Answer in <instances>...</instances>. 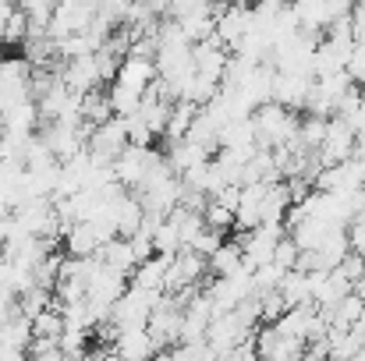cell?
I'll return each instance as SVG.
<instances>
[{"instance_id": "cell-4", "label": "cell", "mask_w": 365, "mask_h": 361, "mask_svg": "<svg viewBox=\"0 0 365 361\" xmlns=\"http://www.w3.org/2000/svg\"><path fill=\"white\" fill-rule=\"evenodd\" d=\"M110 351L121 361H153L163 347L156 344V337H153L149 330H135V333H121Z\"/></svg>"}, {"instance_id": "cell-5", "label": "cell", "mask_w": 365, "mask_h": 361, "mask_svg": "<svg viewBox=\"0 0 365 361\" xmlns=\"http://www.w3.org/2000/svg\"><path fill=\"white\" fill-rule=\"evenodd\" d=\"M167 269H170V258L153 255L149 262H142L131 273V287L135 291H149V294H167Z\"/></svg>"}, {"instance_id": "cell-9", "label": "cell", "mask_w": 365, "mask_h": 361, "mask_svg": "<svg viewBox=\"0 0 365 361\" xmlns=\"http://www.w3.org/2000/svg\"><path fill=\"white\" fill-rule=\"evenodd\" d=\"M153 361H178V358H174V347H163V351H160Z\"/></svg>"}, {"instance_id": "cell-7", "label": "cell", "mask_w": 365, "mask_h": 361, "mask_svg": "<svg viewBox=\"0 0 365 361\" xmlns=\"http://www.w3.org/2000/svg\"><path fill=\"white\" fill-rule=\"evenodd\" d=\"M100 262H103V266H110V269H118V273H124L128 280H131V273L138 269L135 248H131V241H128V238L107 241V248L100 251Z\"/></svg>"}, {"instance_id": "cell-2", "label": "cell", "mask_w": 365, "mask_h": 361, "mask_svg": "<svg viewBox=\"0 0 365 361\" xmlns=\"http://www.w3.org/2000/svg\"><path fill=\"white\" fill-rule=\"evenodd\" d=\"M96 14H100V4H75V0H64L53 7V21L46 28V36L53 43H64L68 36H78V32H89L96 25Z\"/></svg>"}, {"instance_id": "cell-1", "label": "cell", "mask_w": 365, "mask_h": 361, "mask_svg": "<svg viewBox=\"0 0 365 361\" xmlns=\"http://www.w3.org/2000/svg\"><path fill=\"white\" fill-rule=\"evenodd\" d=\"M163 301V294H149V291H135L128 287L121 301L110 312V323L118 326V333H135V330H149V319L156 312V305Z\"/></svg>"}, {"instance_id": "cell-3", "label": "cell", "mask_w": 365, "mask_h": 361, "mask_svg": "<svg viewBox=\"0 0 365 361\" xmlns=\"http://www.w3.org/2000/svg\"><path fill=\"white\" fill-rule=\"evenodd\" d=\"M128 145H131V142H128V120L110 117L107 124L93 127V135H89V145H86V149H89L96 159H103V163H118Z\"/></svg>"}, {"instance_id": "cell-8", "label": "cell", "mask_w": 365, "mask_h": 361, "mask_svg": "<svg viewBox=\"0 0 365 361\" xmlns=\"http://www.w3.org/2000/svg\"><path fill=\"white\" fill-rule=\"evenodd\" d=\"M64 337V312H61V301L46 312H39L32 319V340H61Z\"/></svg>"}, {"instance_id": "cell-6", "label": "cell", "mask_w": 365, "mask_h": 361, "mask_svg": "<svg viewBox=\"0 0 365 361\" xmlns=\"http://www.w3.org/2000/svg\"><path fill=\"white\" fill-rule=\"evenodd\" d=\"M210 266V280H224V276H238L245 273V255H242V244L238 241H224L217 248V255L206 258Z\"/></svg>"}]
</instances>
